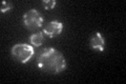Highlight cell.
I'll return each mask as SVG.
<instances>
[{"label":"cell","mask_w":126,"mask_h":84,"mask_svg":"<svg viewBox=\"0 0 126 84\" xmlns=\"http://www.w3.org/2000/svg\"><path fill=\"white\" fill-rule=\"evenodd\" d=\"M37 65L42 71L48 74H59L66 67V62L60 51L48 47L40 54L37 60Z\"/></svg>","instance_id":"cell-1"},{"label":"cell","mask_w":126,"mask_h":84,"mask_svg":"<svg viewBox=\"0 0 126 84\" xmlns=\"http://www.w3.org/2000/svg\"><path fill=\"white\" fill-rule=\"evenodd\" d=\"M23 22L27 30L35 31L42 26L43 17L37 10H30L23 15Z\"/></svg>","instance_id":"cell-2"},{"label":"cell","mask_w":126,"mask_h":84,"mask_svg":"<svg viewBox=\"0 0 126 84\" xmlns=\"http://www.w3.org/2000/svg\"><path fill=\"white\" fill-rule=\"evenodd\" d=\"M12 55L16 58V60L21 63H26L29 60L33 57L34 49L30 44H18L12 47Z\"/></svg>","instance_id":"cell-3"},{"label":"cell","mask_w":126,"mask_h":84,"mask_svg":"<svg viewBox=\"0 0 126 84\" xmlns=\"http://www.w3.org/2000/svg\"><path fill=\"white\" fill-rule=\"evenodd\" d=\"M62 30H63V24L60 21H50L44 26L43 33L46 36H48L49 38H54L57 37L58 35H60Z\"/></svg>","instance_id":"cell-4"},{"label":"cell","mask_w":126,"mask_h":84,"mask_svg":"<svg viewBox=\"0 0 126 84\" xmlns=\"http://www.w3.org/2000/svg\"><path fill=\"white\" fill-rule=\"evenodd\" d=\"M90 47L94 50H97L99 51H103L104 50V46H105V40L102 37V35L100 33H96L89 41Z\"/></svg>","instance_id":"cell-5"},{"label":"cell","mask_w":126,"mask_h":84,"mask_svg":"<svg viewBox=\"0 0 126 84\" xmlns=\"http://www.w3.org/2000/svg\"><path fill=\"white\" fill-rule=\"evenodd\" d=\"M43 40H44V37H43V33H41V32L35 33L30 37L31 43L35 46H40L43 43Z\"/></svg>","instance_id":"cell-6"},{"label":"cell","mask_w":126,"mask_h":84,"mask_svg":"<svg viewBox=\"0 0 126 84\" xmlns=\"http://www.w3.org/2000/svg\"><path fill=\"white\" fill-rule=\"evenodd\" d=\"M12 7H13V4L10 2H6V1H2L1 2V7H0V11H1V13H5L6 11L11 10Z\"/></svg>","instance_id":"cell-7"},{"label":"cell","mask_w":126,"mask_h":84,"mask_svg":"<svg viewBox=\"0 0 126 84\" xmlns=\"http://www.w3.org/2000/svg\"><path fill=\"white\" fill-rule=\"evenodd\" d=\"M43 5H44L46 10H52L56 5V1H54V0H45V1H43Z\"/></svg>","instance_id":"cell-8"}]
</instances>
